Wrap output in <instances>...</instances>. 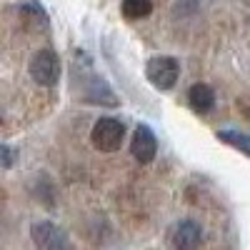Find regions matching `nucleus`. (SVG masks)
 Returning <instances> with one entry per match:
<instances>
[{
  "label": "nucleus",
  "mask_w": 250,
  "mask_h": 250,
  "mask_svg": "<svg viewBox=\"0 0 250 250\" xmlns=\"http://www.w3.org/2000/svg\"><path fill=\"white\" fill-rule=\"evenodd\" d=\"M30 238L40 250H73V240L70 235L62 230L60 225L50 223V220H40L30 225Z\"/></svg>",
  "instance_id": "f257e3e1"
},
{
  "label": "nucleus",
  "mask_w": 250,
  "mask_h": 250,
  "mask_svg": "<svg viewBox=\"0 0 250 250\" xmlns=\"http://www.w3.org/2000/svg\"><path fill=\"white\" fill-rule=\"evenodd\" d=\"M30 78L38 83V85H45V88H53L58 85L60 80V58L53 53V50H38L30 60Z\"/></svg>",
  "instance_id": "f03ea898"
},
{
  "label": "nucleus",
  "mask_w": 250,
  "mask_h": 250,
  "mask_svg": "<svg viewBox=\"0 0 250 250\" xmlns=\"http://www.w3.org/2000/svg\"><path fill=\"white\" fill-rule=\"evenodd\" d=\"M145 75L158 90H170L175 83H178V75H180V65L178 60L170 58V55H155L148 60V68H145Z\"/></svg>",
  "instance_id": "7ed1b4c3"
},
{
  "label": "nucleus",
  "mask_w": 250,
  "mask_h": 250,
  "mask_svg": "<svg viewBox=\"0 0 250 250\" xmlns=\"http://www.w3.org/2000/svg\"><path fill=\"white\" fill-rule=\"evenodd\" d=\"M123 135H125V125L115 118H100L95 125H93V130H90V140L98 150L103 153H113L120 148V143H123Z\"/></svg>",
  "instance_id": "20e7f679"
},
{
  "label": "nucleus",
  "mask_w": 250,
  "mask_h": 250,
  "mask_svg": "<svg viewBox=\"0 0 250 250\" xmlns=\"http://www.w3.org/2000/svg\"><path fill=\"white\" fill-rule=\"evenodd\" d=\"M130 150H133V158H135L138 163H143V165H148V163L155 160V155H158V138H155V133L150 130V125L140 123L138 128H135Z\"/></svg>",
  "instance_id": "39448f33"
},
{
  "label": "nucleus",
  "mask_w": 250,
  "mask_h": 250,
  "mask_svg": "<svg viewBox=\"0 0 250 250\" xmlns=\"http://www.w3.org/2000/svg\"><path fill=\"white\" fill-rule=\"evenodd\" d=\"M203 243V228L195 220H183L173 230V248L175 250H198Z\"/></svg>",
  "instance_id": "423d86ee"
},
{
  "label": "nucleus",
  "mask_w": 250,
  "mask_h": 250,
  "mask_svg": "<svg viewBox=\"0 0 250 250\" xmlns=\"http://www.w3.org/2000/svg\"><path fill=\"white\" fill-rule=\"evenodd\" d=\"M83 100H85V103H95V105H108V108H115V105H118L115 93H113L100 78H95V75L90 78L88 90L83 93Z\"/></svg>",
  "instance_id": "0eeeda50"
},
{
  "label": "nucleus",
  "mask_w": 250,
  "mask_h": 250,
  "mask_svg": "<svg viewBox=\"0 0 250 250\" xmlns=\"http://www.w3.org/2000/svg\"><path fill=\"white\" fill-rule=\"evenodd\" d=\"M188 100H190L193 110L208 113V110L215 105V93H213L210 85H205V83H195V85L188 90Z\"/></svg>",
  "instance_id": "6e6552de"
},
{
  "label": "nucleus",
  "mask_w": 250,
  "mask_h": 250,
  "mask_svg": "<svg viewBox=\"0 0 250 250\" xmlns=\"http://www.w3.org/2000/svg\"><path fill=\"white\" fill-rule=\"evenodd\" d=\"M153 13V0H123V15L128 20H143Z\"/></svg>",
  "instance_id": "1a4fd4ad"
},
{
  "label": "nucleus",
  "mask_w": 250,
  "mask_h": 250,
  "mask_svg": "<svg viewBox=\"0 0 250 250\" xmlns=\"http://www.w3.org/2000/svg\"><path fill=\"white\" fill-rule=\"evenodd\" d=\"M218 138H220L225 145H230V148H235V150H240V153H245V155L250 158V135L238 133V130H220Z\"/></svg>",
  "instance_id": "9d476101"
},
{
  "label": "nucleus",
  "mask_w": 250,
  "mask_h": 250,
  "mask_svg": "<svg viewBox=\"0 0 250 250\" xmlns=\"http://www.w3.org/2000/svg\"><path fill=\"white\" fill-rule=\"evenodd\" d=\"M18 10H20V15H25L28 20H33V23L48 25V13H45V8L40 5V3H23Z\"/></svg>",
  "instance_id": "9b49d317"
},
{
  "label": "nucleus",
  "mask_w": 250,
  "mask_h": 250,
  "mask_svg": "<svg viewBox=\"0 0 250 250\" xmlns=\"http://www.w3.org/2000/svg\"><path fill=\"white\" fill-rule=\"evenodd\" d=\"M3 165H5V168H13V150H10V145H3Z\"/></svg>",
  "instance_id": "f8f14e48"
}]
</instances>
